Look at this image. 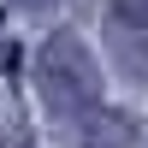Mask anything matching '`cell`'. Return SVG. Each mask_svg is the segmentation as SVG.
Segmentation results:
<instances>
[{
  "label": "cell",
  "instance_id": "1",
  "mask_svg": "<svg viewBox=\"0 0 148 148\" xmlns=\"http://www.w3.org/2000/svg\"><path fill=\"white\" fill-rule=\"evenodd\" d=\"M36 83H42V101L59 119H77L89 107H101V65L77 36H47L42 53H36Z\"/></svg>",
  "mask_w": 148,
  "mask_h": 148
},
{
  "label": "cell",
  "instance_id": "2",
  "mask_svg": "<svg viewBox=\"0 0 148 148\" xmlns=\"http://www.w3.org/2000/svg\"><path fill=\"white\" fill-rule=\"evenodd\" d=\"M71 142L77 148H130L136 142V119L119 107H89L71 119Z\"/></svg>",
  "mask_w": 148,
  "mask_h": 148
},
{
  "label": "cell",
  "instance_id": "4",
  "mask_svg": "<svg viewBox=\"0 0 148 148\" xmlns=\"http://www.w3.org/2000/svg\"><path fill=\"white\" fill-rule=\"evenodd\" d=\"M12 6H24V12H47V6H59V0H12Z\"/></svg>",
  "mask_w": 148,
  "mask_h": 148
},
{
  "label": "cell",
  "instance_id": "3",
  "mask_svg": "<svg viewBox=\"0 0 148 148\" xmlns=\"http://www.w3.org/2000/svg\"><path fill=\"white\" fill-rule=\"evenodd\" d=\"M113 59H119L136 83H148V30H119V36H113Z\"/></svg>",
  "mask_w": 148,
  "mask_h": 148
}]
</instances>
